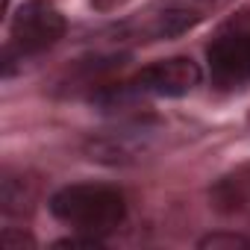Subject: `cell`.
I'll list each match as a JSON object with an SVG mask.
<instances>
[{
    "instance_id": "cell-1",
    "label": "cell",
    "mask_w": 250,
    "mask_h": 250,
    "mask_svg": "<svg viewBox=\"0 0 250 250\" xmlns=\"http://www.w3.org/2000/svg\"><path fill=\"white\" fill-rule=\"evenodd\" d=\"M229 0H153L142 12L130 15L112 27L109 36L115 42H162V39H177L197 24H203L209 15L224 9Z\"/></svg>"
},
{
    "instance_id": "cell-2",
    "label": "cell",
    "mask_w": 250,
    "mask_h": 250,
    "mask_svg": "<svg viewBox=\"0 0 250 250\" xmlns=\"http://www.w3.org/2000/svg\"><path fill=\"white\" fill-rule=\"evenodd\" d=\"M50 212L62 224H71L80 232H109L127 218V200L112 186L100 183H74L62 186L50 197Z\"/></svg>"
},
{
    "instance_id": "cell-3",
    "label": "cell",
    "mask_w": 250,
    "mask_h": 250,
    "mask_svg": "<svg viewBox=\"0 0 250 250\" xmlns=\"http://www.w3.org/2000/svg\"><path fill=\"white\" fill-rule=\"evenodd\" d=\"M165 124L156 118H127L112 130H100L85 142V153L103 165H130L153 153Z\"/></svg>"
},
{
    "instance_id": "cell-4",
    "label": "cell",
    "mask_w": 250,
    "mask_h": 250,
    "mask_svg": "<svg viewBox=\"0 0 250 250\" xmlns=\"http://www.w3.org/2000/svg\"><path fill=\"white\" fill-rule=\"evenodd\" d=\"M65 36V18L42 3V0H30L24 3L15 15H12V27H9V44L3 50L6 59L15 56H36L44 53L47 47H53L59 39Z\"/></svg>"
},
{
    "instance_id": "cell-5",
    "label": "cell",
    "mask_w": 250,
    "mask_h": 250,
    "mask_svg": "<svg viewBox=\"0 0 250 250\" xmlns=\"http://www.w3.org/2000/svg\"><path fill=\"white\" fill-rule=\"evenodd\" d=\"M203 80V71L194 59L188 56H171V59H159L147 68H142L130 83V88L142 97L153 94V97H183L191 88H197Z\"/></svg>"
},
{
    "instance_id": "cell-6",
    "label": "cell",
    "mask_w": 250,
    "mask_h": 250,
    "mask_svg": "<svg viewBox=\"0 0 250 250\" xmlns=\"http://www.w3.org/2000/svg\"><path fill=\"white\" fill-rule=\"evenodd\" d=\"M209 74L218 88H241L250 83V33H227L206 50Z\"/></svg>"
},
{
    "instance_id": "cell-7",
    "label": "cell",
    "mask_w": 250,
    "mask_h": 250,
    "mask_svg": "<svg viewBox=\"0 0 250 250\" xmlns=\"http://www.w3.org/2000/svg\"><path fill=\"white\" fill-rule=\"evenodd\" d=\"M209 200L218 212L224 215H238V212H250V165L235 168L232 174L221 177L212 191Z\"/></svg>"
},
{
    "instance_id": "cell-8",
    "label": "cell",
    "mask_w": 250,
    "mask_h": 250,
    "mask_svg": "<svg viewBox=\"0 0 250 250\" xmlns=\"http://www.w3.org/2000/svg\"><path fill=\"white\" fill-rule=\"evenodd\" d=\"M36 180L24 177V174H12L6 171L0 180V209L9 218H24L33 212L36 206Z\"/></svg>"
},
{
    "instance_id": "cell-9",
    "label": "cell",
    "mask_w": 250,
    "mask_h": 250,
    "mask_svg": "<svg viewBox=\"0 0 250 250\" xmlns=\"http://www.w3.org/2000/svg\"><path fill=\"white\" fill-rule=\"evenodd\" d=\"M197 247H203V250H209V247L212 250H221V247H250V238H244L238 232H212V235L200 238Z\"/></svg>"
},
{
    "instance_id": "cell-10",
    "label": "cell",
    "mask_w": 250,
    "mask_h": 250,
    "mask_svg": "<svg viewBox=\"0 0 250 250\" xmlns=\"http://www.w3.org/2000/svg\"><path fill=\"white\" fill-rule=\"evenodd\" d=\"M0 241H3L6 250H24V247H36V238L27 235L24 229H15V227H6L3 235H0Z\"/></svg>"
},
{
    "instance_id": "cell-11",
    "label": "cell",
    "mask_w": 250,
    "mask_h": 250,
    "mask_svg": "<svg viewBox=\"0 0 250 250\" xmlns=\"http://www.w3.org/2000/svg\"><path fill=\"white\" fill-rule=\"evenodd\" d=\"M56 247H94V250H97V247H100V238H94V235H88V238H74V235H71V238H59Z\"/></svg>"
},
{
    "instance_id": "cell-12",
    "label": "cell",
    "mask_w": 250,
    "mask_h": 250,
    "mask_svg": "<svg viewBox=\"0 0 250 250\" xmlns=\"http://www.w3.org/2000/svg\"><path fill=\"white\" fill-rule=\"evenodd\" d=\"M127 0H91V6L97 9V12H115V9H121Z\"/></svg>"
}]
</instances>
